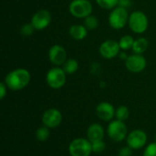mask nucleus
I'll return each mask as SVG.
<instances>
[{"mask_svg":"<svg viewBox=\"0 0 156 156\" xmlns=\"http://www.w3.org/2000/svg\"><path fill=\"white\" fill-rule=\"evenodd\" d=\"M129 16L130 15L128 14L127 8L118 5L112 9V12L109 16V25L113 29H122L128 23Z\"/></svg>","mask_w":156,"mask_h":156,"instance_id":"f03ea898","label":"nucleus"},{"mask_svg":"<svg viewBox=\"0 0 156 156\" xmlns=\"http://www.w3.org/2000/svg\"><path fill=\"white\" fill-rule=\"evenodd\" d=\"M62 69L66 74H73L79 69V62L75 58H68L66 62L62 65Z\"/></svg>","mask_w":156,"mask_h":156,"instance_id":"a211bd4d","label":"nucleus"},{"mask_svg":"<svg viewBox=\"0 0 156 156\" xmlns=\"http://www.w3.org/2000/svg\"><path fill=\"white\" fill-rule=\"evenodd\" d=\"M70 156H90L92 153L91 142L85 138L74 139L69 145Z\"/></svg>","mask_w":156,"mask_h":156,"instance_id":"7ed1b4c3","label":"nucleus"},{"mask_svg":"<svg viewBox=\"0 0 156 156\" xmlns=\"http://www.w3.org/2000/svg\"><path fill=\"white\" fill-rule=\"evenodd\" d=\"M148 40L144 37H139L134 40L133 46V50L136 54H143L144 51H146L148 48Z\"/></svg>","mask_w":156,"mask_h":156,"instance_id":"f3484780","label":"nucleus"},{"mask_svg":"<svg viewBox=\"0 0 156 156\" xmlns=\"http://www.w3.org/2000/svg\"><path fill=\"white\" fill-rule=\"evenodd\" d=\"M132 154H133V149L128 145L122 147L119 152V156H132Z\"/></svg>","mask_w":156,"mask_h":156,"instance_id":"bb28decb","label":"nucleus"},{"mask_svg":"<svg viewBox=\"0 0 156 156\" xmlns=\"http://www.w3.org/2000/svg\"><path fill=\"white\" fill-rule=\"evenodd\" d=\"M50 135V132H49V128L46 127V126H42L40 128H38L36 132V138L39 141V142H45L49 138Z\"/></svg>","mask_w":156,"mask_h":156,"instance_id":"412c9836","label":"nucleus"},{"mask_svg":"<svg viewBox=\"0 0 156 156\" xmlns=\"http://www.w3.org/2000/svg\"><path fill=\"white\" fill-rule=\"evenodd\" d=\"M91 146H92V152L96 153V154L102 153L105 150V148H106V144H105V143L102 140L101 141L92 142L91 143Z\"/></svg>","mask_w":156,"mask_h":156,"instance_id":"b1692460","label":"nucleus"},{"mask_svg":"<svg viewBox=\"0 0 156 156\" xmlns=\"http://www.w3.org/2000/svg\"><path fill=\"white\" fill-rule=\"evenodd\" d=\"M34 30H36V29L34 28V27L31 23L30 24H25L21 27L20 33L25 37H30L33 34Z\"/></svg>","mask_w":156,"mask_h":156,"instance_id":"393cba45","label":"nucleus"},{"mask_svg":"<svg viewBox=\"0 0 156 156\" xmlns=\"http://www.w3.org/2000/svg\"><path fill=\"white\" fill-rule=\"evenodd\" d=\"M48 58L49 61L57 67L63 65L67 60L66 49L60 45H53L48 50Z\"/></svg>","mask_w":156,"mask_h":156,"instance_id":"ddd939ff","label":"nucleus"},{"mask_svg":"<svg viewBox=\"0 0 156 156\" xmlns=\"http://www.w3.org/2000/svg\"><path fill=\"white\" fill-rule=\"evenodd\" d=\"M120 50H121V48H120L119 42L112 40V39H109V40L102 42L99 48L101 56L106 59L114 58L120 54L121 52Z\"/></svg>","mask_w":156,"mask_h":156,"instance_id":"1a4fd4ad","label":"nucleus"},{"mask_svg":"<svg viewBox=\"0 0 156 156\" xmlns=\"http://www.w3.org/2000/svg\"><path fill=\"white\" fill-rule=\"evenodd\" d=\"M130 116V111L129 109L126 107V106H120L117 108V110L115 111V117H116V120H119V121H122V122H124L126 121Z\"/></svg>","mask_w":156,"mask_h":156,"instance_id":"aec40b11","label":"nucleus"},{"mask_svg":"<svg viewBox=\"0 0 156 156\" xmlns=\"http://www.w3.org/2000/svg\"><path fill=\"white\" fill-rule=\"evenodd\" d=\"M155 142H156V136H155Z\"/></svg>","mask_w":156,"mask_h":156,"instance_id":"c756f323","label":"nucleus"},{"mask_svg":"<svg viewBox=\"0 0 156 156\" xmlns=\"http://www.w3.org/2000/svg\"><path fill=\"white\" fill-rule=\"evenodd\" d=\"M30 73L26 69H16L10 71L5 78V83L11 90H21L30 82Z\"/></svg>","mask_w":156,"mask_h":156,"instance_id":"f257e3e1","label":"nucleus"},{"mask_svg":"<svg viewBox=\"0 0 156 156\" xmlns=\"http://www.w3.org/2000/svg\"><path fill=\"white\" fill-rule=\"evenodd\" d=\"M126 142L133 150H139L146 144L147 134L143 130H133L127 135Z\"/></svg>","mask_w":156,"mask_h":156,"instance_id":"6e6552de","label":"nucleus"},{"mask_svg":"<svg viewBox=\"0 0 156 156\" xmlns=\"http://www.w3.org/2000/svg\"><path fill=\"white\" fill-rule=\"evenodd\" d=\"M66 72L62 68L54 67L50 69L46 76V80L48 85L53 90H58L62 88L67 80Z\"/></svg>","mask_w":156,"mask_h":156,"instance_id":"20e7f679","label":"nucleus"},{"mask_svg":"<svg viewBox=\"0 0 156 156\" xmlns=\"http://www.w3.org/2000/svg\"><path fill=\"white\" fill-rule=\"evenodd\" d=\"M88 29L82 25H73L69 27V35L73 39L82 40L87 37Z\"/></svg>","mask_w":156,"mask_h":156,"instance_id":"dca6fc26","label":"nucleus"},{"mask_svg":"<svg viewBox=\"0 0 156 156\" xmlns=\"http://www.w3.org/2000/svg\"><path fill=\"white\" fill-rule=\"evenodd\" d=\"M104 137V130L103 127L99 123H92L89 126L87 130V138L89 141L96 142V141H101Z\"/></svg>","mask_w":156,"mask_h":156,"instance_id":"2eb2a0df","label":"nucleus"},{"mask_svg":"<svg viewBox=\"0 0 156 156\" xmlns=\"http://www.w3.org/2000/svg\"><path fill=\"white\" fill-rule=\"evenodd\" d=\"M143 156H156V142L151 143L146 146L144 151Z\"/></svg>","mask_w":156,"mask_h":156,"instance_id":"a878e982","label":"nucleus"},{"mask_svg":"<svg viewBox=\"0 0 156 156\" xmlns=\"http://www.w3.org/2000/svg\"><path fill=\"white\" fill-rule=\"evenodd\" d=\"M96 2L104 9H113L119 5V0H96Z\"/></svg>","mask_w":156,"mask_h":156,"instance_id":"5701e85b","label":"nucleus"},{"mask_svg":"<svg viewBox=\"0 0 156 156\" xmlns=\"http://www.w3.org/2000/svg\"><path fill=\"white\" fill-rule=\"evenodd\" d=\"M62 122L61 112L54 108L47 110L42 115V122L44 126L49 129H55L60 125Z\"/></svg>","mask_w":156,"mask_h":156,"instance_id":"9b49d317","label":"nucleus"},{"mask_svg":"<svg viewBox=\"0 0 156 156\" xmlns=\"http://www.w3.org/2000/svg\"><path fill=\"white\" fill-rule=\"evenodd\" d=\"M69 10L77 18H86L91 15L92 5L89 0H72L69 4Z\"/></svg>","mask_w":156,"mask_h":156,"instance_id":"0eeeda50","label":"nucleus"},{"mask_svg":"<svg viewBox=\"0 0 156 156\" xmlns=\"http://www.w3.org/2000/svg\"><path fill=\"white\" fill-rule=\"evenodd\" d=\"M107 134L112 141L121 143L127 137V126L124 122L112 121L107 127Z\"/></svg>","mask_w":156,"mask_h":156,"instance_id":"39448f33","label":"nucleus"},{"mask_svg":"<svg viewBox=\"0 0 156 156\" xmlns=\"http://www.w3.org/2000/svg\"><path fill=\"white\" fill-rule=\"evenodd\" d=\"M84 26L88 30H93L96 29L99 26V20L94 16H89L86 18H84Z\"/></svg>","mask_w":156,"mask_h":156,"instance_id":"4be33fe9","label":"nucleus"},{"mask_svg":"<svg viewBox=\"0 0 156 156\" xmlns=\"http://www.w3.org/2000/svg\"><path fill=\"white\" fill-rule=\"evenodd\" d=\"M133 43H134V39L132 36L130 35H126V36H123L120 41H119V45H120V48L122 50H128L130 48H133Z\"/></svg>","mask_w":156,"mask_h":156,"instance_id":"6ab92c4d","label":"nucleus"},{"mask_svg":"<svg viewBox=\"0 0 156 156\" xmlns=\"http://www.w3.org/2000/svg\"><path fill=\"white\" fill-rule=\"evenodd\" d=\"M132 5V0H119V6L128 8Z\"/></svg>","mask_w":156,"mask_h":156,"instance_id":"c85d7f7f","label":"nucleus"},{"mask_svg":"<svg viewBox=\"0 0 156 156\" xmlns=\"http://www.w3.org/2000/svg\"><path fill=\"white\" fill-rule=\"evenodd\" d=\"M115 109L110 102L102 101L99 103L96 107V113L97 116L104 121V122H110L112 120V118L115 116Z\"/></svg>","mask_w":156,"mask_h":156,"instance_id":"4468645a","label":"nucleus"},{"mask_svg":"<svg viewBox=\"0 0 156 156\" xmlns=\"http://www.w3.org/2000/svg\"><path fill=\"white\" fill-rule=\"evenodd\" d=\"M6 90H7V86L5 85V82H1L0 83V99L3 100L5 95H6Z\"/></svg>","mask_w":156,"mask_h":156,"instance_id":"cd10ccee","label":"nucleus"},{"mask_svg":"<svg viewBox=\"0 0 156 156\" xmlns=\"http://www.w3.org/2000/svg\"><path fill=\"white\" fill-rule=\"evenodd\" d=\"M129 27L133 32L136 34H143L147 30L148 18L142 11H134L129 16Z\"/></svg>","mask_w":156,"mask_h":156,"instance_id":"423d86ee","label":"nucleus"},{"mask_svg":"<svg viewBox=\"0 0 156 156\" xmlns=\"http://www.w3.org/2000/svg\"><path fill=\"white\" fill-rule=\"evenodd\" d=\"M51 22V14L47 9H40L37 11L32 18L31 24L36 30H43L48 27Z\"/></svg>","mask_w":156,"mask_h":156,"instance_id":"f8f14e48","label":"nucleus"},{"mask_svg":"<svg viewBox=\"0 0 156 156\" xmlns=\"http://www.w3.org/2000/svg\"><path fill=\"white\" fill-rule=\"evenodd\" d=\"M146 59L142 54H133L128 56L125 59V66L127 69L133 73L142 72L146 68Z\"/></svg>","mask_w":156,"mask_h":156,"instance_id":"9d476101","label":"nucleus"}]
</instances>
